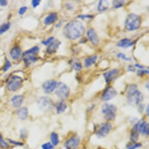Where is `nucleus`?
I'll list each match as a JSON object with an SVG mask.
<instances>
[{
  "label": "nucleus",
  "mask_w": 149,
  "mask_h": 149,
  "mask_svg": "<svg viewBox=\"0 0 149 149\" xmlns=\"http://www.w3.org/2000/svg\"><path fill=\"white\" fill-rule=\"evenodd\" d=\"M128 69H129V70L130 71H135L134 68L133 66H132V65H129V66L128 67Z\"/></svg>",
  "instance_id": "nucleus-42"
},
{
  "label": "nucleus",
  "mask_w": 149,
  "mask_h": 149,
  "mask_svg": "<svg viewBox=\"0 0 149 149\" xmlns=\"http://www.w3.org/2000/svg\"><path fill=\"white\" fill-rule=\"evenodd\" d=\"M10 28V23H7V24H3L2 26H1V27H0V35L3 34L6 31H7Z\"/></svg>",
  "instance_id": "nucleus-27"
},
{
  "label": "nucleus",
  "mask_w": 149,
  "mask_h": 149,
  "mask_svg": "<svg viewBox=\"0 0 149 149\" xmlns=\"http://www.w3.org/2000/svg\"><path fill=\"white\" fill-rule=\"evenodd\" d=\"M39 48L38 46H35L24 53L23 58L26 64H31L38 60L36 54L39 52Z\"/></svg>",
  "instance_id": "nucleus-4"
},
{
  "label": "nucleus",
  "mask_w": 149,
  "mask_h": 149,
  "mask_svg": "<svg viewBox=\"0 0 149 149\" xmlns=\"http://www.w3.org/2000/svg\"><path fill=\"white\" fill-rule=\"evenodd\" d=\"M0 147L2 148H7L8 147V143H7L2 138L1 135H0Z\"/></svg>",
  "instance_id": "nucleus-31"
},
{
  "label": "nucleus",
  "mask_w": 149,
  "mask_h": 149,
  "mask_svg": "<svg viewBox=\"0 0 149 149\" xmlns=\"http://www.w3.org/2000/svg\"><path fill=\"white\" fill-rule=\"evenodd\" d=\"M40 1H39H39H38V0H33L32 1V4L33 8H35L36 7H37L40 4Z\"/></svg>",
  "instance_id": "nucleus-37"
},
{
  "label": "nucleus",
  "mask_w": 149,
  "mask_h": 149,
  "mask_svg": "<svg viewBox=\"0 0 149 149\" xmlns=\"http://www.w3.org/2000/svg\"><path fill=\"white\" fill-rule=\"evenodd\" d=\"M135 84L129 86L127 91V98L129 103L131 104H139L143 99V95L137 88Z\"/></svg>",
  "instance_id": "nucleus-2"
},
{
  "label": "nucleus",
  "mask_w": 149,
  "mask_h": 149,
  "mask_svg": "<svg viewBox=\"0 0 149 149\" xmlns=\"http://www.w3.org/2000/svg\"><path fill=\"white\" fill-rule=\"evenodd\" d=\"M134 44L133 42H132L130 39L125 38L123 39H122L120 40L118 43V46L120 47H123V48H127L130 46H132Z\"/></svg>",
  "instance_id": "nucleus-19"
},
{
  "label": "nucleus",
  "mask_w": 149,
  "mask_h": 149,
  "mask_svg": "<svg viewBox=\"0 0 149 149\" xmlns=\"http://www.w3.org/2000/svg\"><path fill=\"white\" fill-rule=\"evenodd\" d=\"M58 19V15L56 13H50L49 15H47L45 20H44V24L46 25H49L53 23H54Z\"/></svg>",
  "instance_id": "nucleus-17"
},
{
  "label": "nucleus",
  "mask_w": 149,
  "mask_h": 149,
  "mask_svg": "<svg viewBox=\"0 0 149 149\" xmlns=\"http://www.w3.org/2000/svg\"><path fill=\"white\" fill-rule=\"evenodd\" d=\"M116 111V106L113 104L105 103L102 107V112L107 120H112L115 119Z\"/></svg>",
  "instance_id": "nucleus-5"
},
{
  "label": "nucleus",
  "mask_w": 149,
  "mask_h": 149,
  "mask_svg": "<svg viewBox=\"0 0 149 149\" xmlns=\"http://www.w3.org/2000/svg\"><path fill=\"white\" fill-rule=\"evenodd\" d=\"M143 135H148L149 133L148 124L143 120L138 122L133 127Z\"/></svg>",
  "instance_id": "nucleus-8"
},
{
  "label": "nucleus",
  "mask_w": 149,
  "mask_h": 149,
  "mask_svg": "<svg viewBox=\"0 0 149 149\" xmlns=\"http://www.w3.org/2000/svg\"><path fill=\"white\" fill-rule=\"evenodd\" d=\"M85 32L84 25L79 21H72L68 22L63 29L64 36L71 40H76L80 38Z\"/></svg>",
  "instance_id": "nucleus-1"
},
{
  "label": "nucleus",
  "mask_w": 149,
  "mask_h": 149,
  "mask_svg": "<svg viewBox=\"0 0 149 149\" xmlns=\"http://www.w3.org/2000/svg\"><path fill=\"white\" fill-rule=\"evenodd\" d=\"M119 72V71L118 69H112L105 72L103 74V76L105 78L106 83L107 84L109 83L113 79L116 77V76L118 75Z\"/></svg>",
  "instance_id": "nucleus-13"
},
{
  "label": "nucleus",
  "mask_w": 149,
  "mask_h": 149,
  "mask_svg": "<svg viewBox=\"0 0 149 149\" xmlns=\"http://www.w3.org/2000/svg\"><path fill=\"white\" fill-rule=\"evenodd\" d=\"M123 3H124V1H114L113 5H114L115 8L118 9L122 7L123 6Z\"/></svg>",
  "instance_id": "nucleus-28"
},
{
  "label": "nucleus",
  "mask_w": 149,
  "mask_h": 149,
  "mask_svg": "<svg viewBox=\"0 0 149 149\" xmlns=\"http://www.w3.org/2000/svg\"><path fill=\"white\" fill-rule=\"evenodd\" d=\"M111 127L112 126L110 123H104L99 128L98 130L97 131V134L99 137H105L109 133Z\"/></svg>",
  "instance_id": "nucleus-12"
},
{
  "label": "nucleus",
  "mask_w": 149,
  "mask_h": 149,
  "mask_svg": "<svg viewBox=\"0 0 149 149\" xmlns=\"http://www.w3.org/2000/svg\"><path fill=\"white\" fill-rule=\"evenodd\" d=\"M149 73V71L148 70H139L137 71V74L139 76H142V75H144V74H148Z\"/></svg>",
  "instance_id": "nucleus-36"
},
{
  "label": "nucleus",
  "mask_w": 149,
  "mask_h": 149,
  "mask_svg": "<svg viewBox=\"0 0 149 149\" xmlns=\"http://www.w3.org/2000/svg\"><path fill=\"white\" fill-rule=\"evenodd\" d=\"M80 139L78 137L74 136L68 139L65 143L66 149H76L80 144Z\"/></svg>",
  "instance_id": "nucleus-10"
},
{
  "label": "nucleus",
  "mask_w": 149,
  "mask_h": 149,
  "mask_svg": "<svg viewBox=\"0 0 149 149\" xmlns=\"http://www.w3.org/2000/svg\"><path fill=\"white\" fill-rule=\"evenodd\" d=\"M118 57L123 60H125V61H130L131 60V59L130 58H128L127 57H126V56L122 53H120L118 54Z\"/></svg>",
  "instance_id": "nucleus-34"
},
{
  "label": "nucleus",
  "mask_w": 149,
  "mask_h": 149,
  "mask_svg": "<svg viewBox=\"0 0 149 149\" xmlns=\"http://www.w3.org/2000/svg\"><path fill=\"white\" fill-rule=\"evenodd\" d=\"M24 97L22 95H15L12 99L13 105L14 107H19L22 104Z\"/></svg>",
  "instance_id": "nucleus-21"
},
{
  "label": "nucleus",
  "mask_w": 149,
  "mask_h": 149,
  "mask_svg": "<svg viewBox=\"0 0 149 149\" xmlns=\"http://www.w3.org/2000/svg\"><path fill=\"white\" fill-rule=\"evenodd\" d=\"M91 17H93L92 16L90 15H79L78 16L79 18H81V19H86V18H91Z\"/></svg>",
  "instance_id": "nucleus-39"
},
{
  "label": "nucleus",
  "mask_w": 149,
  "mask_h": 149,
  "mask_svg": "<svg viewBox=\"0 0 149 149\" xmlns=\"http://www.w3.org/2000/svg\"><path fill=\"white\" fill-rule=\"evenodd\" d=\"M134 65H135V67H136L137 68H139L140 70H143V69H144V66H143V65H140V64H137V63L135 64Z\"/></svg>",
  "instance_id": "nucleus-41"
},
{
  "label": "nucleus",
  "mask_w": 149,
  "mask_h": 149,
  "mask_svg": "<svg viewBox=\"0 0 149 149\" xmlns=\"http://www.w3.org/2000/svg\"><path fill=\"white\" fill-rule=\"evenodd\" d=\"M57 84V83L55 80H50L45 81L43 84L42 87L46 93H51L56 89Z\"/></svg>",
  "instance_id": "nucleus-11"
},
{
  "label": "nucleus",
  "mask_w": 149,
  "mask_h": 149,
  "mask_svg": "<svg viewBox=\"0 0 149 149\" xmlns=\"http://www.w3.org/2000/svg\"><path fill=\"white\" fill-rule=\"evenodd\" d=\"M87 36L88 38V39L91 42V43L93 45H97L100 42V39L95 32V31L93 29L90 28L87 31Z\"/></svg>",
  "instance_id": "nucleus-14"
},
{
  "label": "nucleus",
  "mask_w": 149,
  "mask_h": 149,
  "mask_svg": "<svg viewBox=\"0 0 149 149\" xmlns=\"http://www.w3.org/2000/svg\"><path fill=\"white\" fill-rule=\"evenodd\" d=\"M7 5V1L6 0H0V6H6Z\"/></svg>",
  "instance_id": "nucleus-40"
},
{
  "label": "nucleus",
  "mask_w": 149,
  "mask_h": 149,
  "mask_svg": "<svg viewBox=\"0 0 149 149\" xmlns=\"http://www.w3.org/2000/svg\"><path fill=\"white\" fill-rule=\"evenodd\" d=\"M67 108V105L64 102H60L57 106L56 110L57 113H61L64 112Z\"/></svg>",
  "instance_id": "nucleus-24"
},
{
  "label": "nucleus",
  "mask_w": 149,
  "mask_h": 149,
  "mask_svg": "<svg viewBox=\"0 0 149 149\" xmlns=\"http://www.w3.org/2000/svg\"><path fill=\"white\" fill-rule=\"evenodd\" d=\"M117 94L116 90L112 87H108L104 91L103 94H102L101 98L102 100L107 101H109L113 98H114Z\"/></svg>",
  "instance_id": "nucleus-9"
},
{
  "label": "nucleus",
  "mask_w": 149,
  "mask_h": 149,
  "mask_svg": "<svg viewBox=\"0 0 149 149\" xmlns=\"http://www.w3.org/2000/svg\"><path fill=\"white\" fill-rule=\"evenodd\" d=\"M73 67H74V70H80L82 68V65H81V63H80L79 61H76L73 63Z\"/></svg>",
  "instance_id": "nucleus-30"
},
{
  "label": "nucleus",
  "mask_w": 149,
  "mask_h": 149,
  "mask_svg": "<svg viewBox=\"0 0 149 149\" xmlns=\"http://www.w3.org/2000/svg\"><path fill=\"white\" fill-rule=\"evenodd\" d=\"M109 2L107 1H100L98 5V10L100 12L105 11L109 8Z\"/></svg>",
  "instance_id": "nucleus-23"
},
{
  "label": "nucleus",
  "mask_w": 149,
  "mask_h": 149,
  "mask_svg": "<svg viewBox=\"0 0 149 149\" xmlns=\"http://www.w3.org/2000/svg\"><path fill=\"white\" fill-rule=\"evenodd\" d=\"M146 112H147V116H148V106H147V107Z\"/></svg>",
  "instance_id": "nucleus-44"
},
{
  "label": "nucleus",
  "mask_w": 149,
  "mask_h": 149,
  "mask_svg": "<svg viewBox=\"0 0 149 149\" xmlns=\"http://www.w3.org/2000/svg\"><path fill=\"white\" fill-rule=\"evenodd\" d=\"M21 54V49L18 46H14L10 52V56L14 60H17Z\"/></svg>",
  "instance_id": "nucleus-18"
},
{
  "label": "nucleus",
  "mask_w": 149,
  "mask_h": 149,
  "mask_svg": "<svg viewBox=\"0 0 149 149\" xmlns=\"http://www.w3.org/2000/svg\"><path fill=\"white\" fill-rule=\"evenodd\" d=\"M56 94L63 100L66 99L69 96L70 89L65 84L60 82L57 84L56 88Z\"/></svg>",
  "instance_id": "nucleus-7"
},
{
  "label": "nucleus",
  "mask_w": 149,
  "mask_h": 149,
  "mask_svg": "<svg viewBox=\"0 0 149 149\" xmlns=\"http://www.w3.org/2000/svg\"><path fill=\"white\" fill-rule=\"evenodd\" d=\"M39 107L42 110H47L52 107V101L49 98L43 97H41L39 100Z\"/></svg>",
  "instance_id": "nucleus-15"
},
{
  "label": "nucleus",
  "mask_w": 149,
  "mask_h": 149,
  "mask_svg": "<svg viewBox=\"0 0 149 149\" xmlns=\"http://www.w3.org/2000/svg\"><path fill=\"white\" fill-rule=\"evenodd\" d=\"M54 40V37L53 36H51L50 38H49L47 39H46V40L42 42V44H43L45 46H47V45H49L53 40Z\"/></svg>",
  "instance_id": "nucleus-32"
},
{
  "label": "nucleus",
  "mask_w": 149,
  "mask_h": 149,
  "mask_svg": "<svg viewBox=\"0 0 149 149\" xmlns=\"http://www.w3.org/2000/svg\"><path fill=\"white\" fill-rule=\"evenodd\" d=\"M42 149H53V145L50 143H46L42 146Z\"/></svg>",
  "instance_id": "nucleus-33"
},
{
  "label": "nucleus",
  "mask_w": 149,
  "mask_h": 149,
  "mask_svg": "<svg viewBox=\"0 0 149 149\" xmlns=\"http://www.w3.org/2000/svg\"><path fill=\"white\" fill-rule=\"evenodd\" d=\"M50 139L52 143V144L53 146H56L58 144V134L54 132L52 133L51 135H50Z\"/></svg>",
  "instance_id": "nucleus-26"
},
{
  "label": "nucleus",
  "mask_w": 149,
  "mask_h": 149,
  "mask_svg": "<svg viewBox=\"0 0 149 149\" xmlns=\"http://www.w3.org/2000/svg\"><path fill=\"white\" fill-rule=\"evenodd\" d=\"M23 83V79L18 76H11L7 82V88L10 91H16L21 86Z\"/></svg>",
  "instance_id": "nucleus-6"
},
{
  "label": "nucleus",
  "mask_w": 149,
  "mask_h": 149,
  "mask_svg": "<svg viewBox=\"0 0 149 149\" xmlns=\"http://www.w3.org/2000/svg\"><path fill=\"white\" fill-rule=\"evenodd\" d=\"M141 146V144L140 143H134V144H129L127 147V149H136L137 148H139Z\"/></svg>",
  "instance_id": "nucleus-29"
},
{
  "label": "nucleus",
  "mask_w": 149,
  "mask_h": 149,
  "mask_svg": "<svg viewBox=\"0 0 149 149\" xmlns=\"http://www.w3.org/2000/svg\"><path fill=\"white\" fill-rule=\"evenodd\" d=\"M141 24V19L139 16L134 14H129L125 23V28L129 31H134L139 28Z\"/></svg>",
  "instance_id": "nucleus-3"
},
{
  "label": "nucleus",
  "mask_w": 149,
  "mask_h": 149,
  "mask_svg": "<svg viewBox=\"0 0 149 149\" xmlns=\"http://www.w3.org/2000/svg\"><path fill=\"white\" fill-rule=\"evenodd\" d=\"M11 66V62L9 61L8 59L6 58V64H5V67L4 68V71H7Z\"/></svg>",
  "instance_id": "nucleus-35"
},
{
  "label": "nucleus",
  "mask_w": 149,
  "mask_h": 149,
  "mask_svg": "<svg viewBox=\"0 0 149 149\" xmlns=\"http://www.w3.org/2000/svg\"><path fill=\"white\" fill-rule=\"evenodd\" d=\"M139 132H138V130L133 127L131 131L130 134V139L133 142H135L139 138Z\"/></svg>",
  "instance_id": "nucleus-25"
},
{
  "label": "nucleus",
  "mask_w": 149,
  "mask_h": 149,
  "mask_svg": "<svg viewBox=\"0 0 149 149\" xmlns=\"http://www.w3.org/2000/svg\"><path fill=\"white\" fill-rule=\"evenodd\" d=\"M11 143H15V144H17V145H22V143H19V142H17V141H13V140H10Z\"/></svg>",
  "instance_id": "nucleus-43"
},
{
  "label": "nucleus",
  "mask_w": 149,
  "mask_h": 149,
  "mask_svg": "<svg viewBox=\"0 0 149 149\" xmlns=\"http://www.w3.org/2000/svg\"><path fill=\"white\" fill-rule=\"evenodd\" d=\"M61 42L58 40H54L48 46L47 49V53L49 54H52L55 53L58 49Z\"/></svg>",
  "instance_id": "nucleus-16"
},
{
  "label": "nucleus",
  "mask_w": 149,
  "mask_h": 149,
  "mask_svg": "<svg viewBox=\"0 0 149 149\" xmlns=\"http://www.w3.org/2000/svg\"><path fill=\"white\" fill-rule=\"evenodd\" d=\"M27 7H22L20 9H19V14H20V15H23V14H24L25 13H26V11H27Z\"/></svg>",
  "instance_id": "nucleus-38"
},
{
  "label": "nucleus",
  "mask_w": 149,
  "mask_h": 149,
  "mask_svg": "<svg viewBox=\"0 0 149 149\" xmlns=\"http://www.w3.org/2000/svg\"><path fill=\"white\" fill-rule=\"evenodd\" d=\"M28 109L25 107L20 108L17 110V115L22 120H25V119H26V118L28 117Z\"/></svg>",
  "instance_id": "nucleus-20"
},
{
  "label": "nucleus",
  "mask_w": 149,
  "mask_h": 149,
  "mask_svg": "<svg viewBox=\"0 0 149 149\" xmlns=\"http://www.w3.org/2000/svg\"><path fill=\"white\" fill-rule=\"evenodd\" d=\"M98 58V56L95 55V56H93L89 57H87V58H86L84 60V63H85V65L87 67H91L92 65L94 64Z\"/></svg>",
  "instance_id": "nucleus-22"
}]
</instances>
